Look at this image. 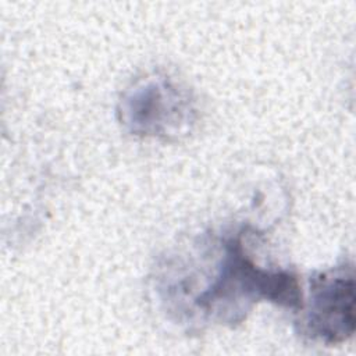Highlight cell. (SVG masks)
I'll list each match as a JSON object with an SVG mask.
<instances>
[{
    "label": "cell",
    "instance_id": "cell-1",
    "mask_svg": "<svg viewBox=\"0 0 356 356\" xmlns=\"http://www.w3.org/2000/svg\"><path fill=\"white\" fill-rule=\"evenodd\" d=\"M309 328L328 343L348 339L355 332V278L352 267L337 268L313 280Z\"/></svg>",
    "mask_w": 356,
    "mask_h": 356
}]
</instances>
